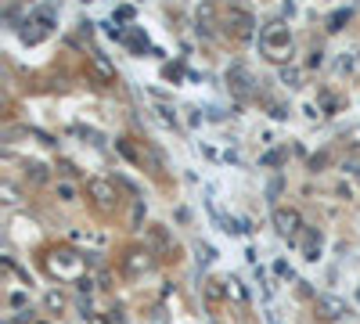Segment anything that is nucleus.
<instances>
[{"instance_id":"nucleus-7","label":"nucleus","mask_w":360,"mask_h":324,"mask_svg":"<svg viewBox=\"0 0 360 324\" xmlns=\"http://www.w3.org/2000/svg\"><path fill=\"white\" fill-rule=\"evenodd\" d=\"M299 245H303V259H317V256H321V234L306 231V234L299 238Z\"/></svg>"},{"instance_id":"nucleus-9","label":"nucleus","mask_w":360,"mask_h":324,"mask_svg":"<svg viewBox=\"0 0 360 324\" xmlns=\"http://www.w3.org/2000/svg\"><path fill=\"white\" fill-rule=\"evenodd\" d=\"M148 242H152V249H159V252H169V238H166V227H148Z\"/></svg>"},{"instance_id":"nucleus-5","label":"nucleus","mask_w":360,"mask_h":324,"mask_svg":"<svg viewBox=\"0 0 360 324\" xmlns=\"http://www.w3.org/2000/svg\"><path fill=\"white\" fill-rule=\"evenodd\" d=\"M227 22L235 26V36H242V40H249V36H252V15H249V11L235 8V11L227 15Z\"/></svg>"},{"instance_id":"nucleus-8","label":"nucleus","mask_w":360,"mask_h":324,"mask_svg":"<svg viewBox=\"0 0 360 324\" xmlns=\"http://www.w3.org/2000/svg\"><path fill=\"white\" fill-rule=\"evenodd\" d=\"M91 72H94V76H97L101 83H112V79H116V72H112V65L104 61L101 54H94V58H91Z\"/></svg>"},{"instance_id":"nucleus-4","label":"nucleus","mask_w":360,"mask_h":324,"mask_svg":"<svg viewBox=\"0 0 360 324\" xmlns=\"http://www.w3.org/2000/svg\"><path fill=\"white\" fill-rule=\"evenodd\" d=\"M91 194L97 199V206H101V209H112V206H116V199H119L116 187H112L109 180H91Z\"/></svg>"},{"instance_id":"nucleus-10","label":"nucleus","mask_w":360,"mask_h":324,"mask_svg":"<svg viewBox=\"0 0 360 324\" xmlns=\"http://www.w3.org/2000/svg\"><path fill=\"white\" fill-rule=\"evenodd\" d=\"M220 285H224V281H209V285H205V295H209V302H217V299L224 295V288H220Z\"/></svg>"},{"instance_id":"nucleus-13","label":"nucleus","mask_w":360,"mask_h":324,"mask_svg":"<svg viewBox=\"0 0 360 324\" xmlns=\"http://www.w3.org/2000/svg\"><path fill=\"white\" fill-rule=\"evenodd\" d=\"M281 79H285L288 86H299V69H285V72H281Z\"/></svg>"},{"instance_id":"nucleus-1","label":"nucleus","mask_w":360,"mask_h":324,"mask_svg":"<svg viewBox=\"0 0 360 324\" xmlns=\"http://www.w3.org/2000/svg\"><path fill=\"white\" fill-rule=\"evenodd\" d=\"M260 47L274 58V61H281V58H288V51H292V36H288V29L285 26H267L263 33H260Z\"/></svg>"},{"instance_id":"nucleus-12","label":"nucleus","mask_w":360,"mask_h":324,"mask_svg":"<svg viewBox=\"0 0 360 324\" xmlns=\"http://www.w3.org/2000/svg\"><path fill=\"white\" fill-rule=\"evenodd\" d=\"M58 194H61V202H72V199H76V187L61 180V184H58Z\"/></svg>"},{"instance_id":"nucleus-6","label":"nucleus","mask_w":360,"mask_h":324,"mask_svg":"<svg viewBox=\"0 0 360 324\" xmlns=\"http://www.w3.org/2000/svg\"><path fill=\"white\" fill-rule=\"evenodd\" d=\"M317 310H324V317H328V321L350 314V307H346L343 299H335V295H321V299H317Z\"/></svg>"},{"instance_id":"nucleus-14","label":"nucleus","mask_w":360,"mask_h":324,"mask_svg":"<svg viewBox=\"0 0 360 324\" xmlns=\"http://www.w3.org/2000/svg\"><path fill=\"white\" fill-rule=\"evenodd\" d=\"M47 307H51V310H61V295H58V292L47 295Z\"/></svg>"},{"instance_id":"nucleus-11","label":"nucleus","mask_w":360,"mask_h":324,"mask_svg":"<svg viewBox=\"0 0 360 324\" xmlns=\"http://www.w3.org/2000/svg\"><path fill=\"white\" fill-rule=\"evenodd\" d=\"M235 91H238V94H249V76H245L242 69H235Z\"/></svg>"},{"instance_id":"nucleus-3","label":"nucleus","mask_w":360,"mask_h":324,"mask_svg":"<svg viewBox=\"0 0 360 324\" xmlns=\"http://www.w3.org/2000/svg\"><path fill=\"white\" fill-rule=\"evenodd\" d=\"M148 267H152V252H148V249H144V252L137 249V252H130V256H126V259H123V270H126V274H130V277H137V274H144Z\"/></svg>"},{"instance_id":"nucleus-2","label":"nucleus","mask_w":360,"mask_h":324,"mask_svg":"<svg viewBox=\"0 0 360 324\" xmlns=\"http://www.w3.org/2000/svg\"><path fill=\"white\" fill-rule=\"evenodd\" d=\"M274 227H278V234L288 238V242H299L303 238V216L295 209H274Z\"/></svg>"}]
</instances>
